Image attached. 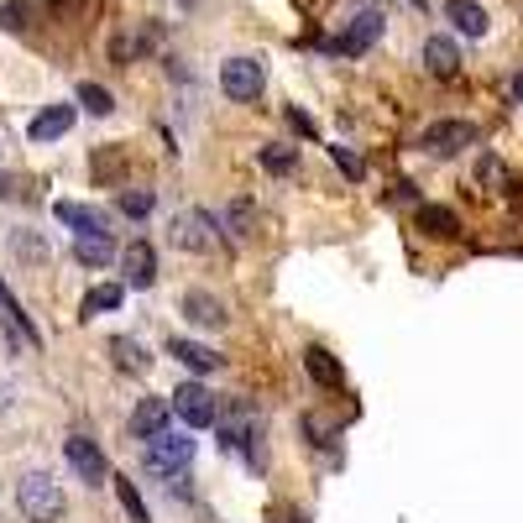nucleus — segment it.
I'll return each mask as SVG.
<instances>
[{
  "label": "nucleus",
  "instance_id": "8",
  "mask_svg": "<svg viewBox=\"0 0 523 523\" xmlns=\"http://www.w3.org/2000/svg\"><path fill=\"white\" fill-rule=\"evenodd\" d=\"M173 241L184 246V252H210V246H215L210 215H204V210H184V215L173 220Z\"/></svg>",
  "mask_w": 523,
  "mask_h": 523
},
{
  "label": "nucleus",
  "instance_id": "27",
  "mask_svg": "<svg viewBox=\"0 0 523 523\" xmlns=\"http://www.w3.org/2000/svg\"><path fill=\"white\" fill-rule=\"evenodd\" d=\"M262 168H272V173H293V152L267 147V152H262Z\"/></svg>",
  "mask_w": 523,
  "mask_h": 523
},
{
  "label": "nucleus",
  "instance_id": "12",
  "mask_svg": "<svg viewBox=\"0 0 523 523\" xmlns=\"http://www.w3.org/2000/svg\"><path fill=\"white\" fill-rule=\"evenodd\" d=\"M445 16L456 21L461 37H487V27H492V16L476 6V0H445Z\"/></svg>",
  "mask_w": 523,
  "mask_h": 523
},
{
  "label": "nucleus",
  "instance_id": "5",
  "mask_svg": "<svg viewBox=\"0 0 523 523\" xmlns=\"http://www.w3.org/2000/svg\"><path fill=\"white\" fill-rule=\"evenodd\" d=\"M63 461L74 466L89 487H105V476H110V466H105V450L95 445V440H84V435H68L63 440Z\"/></svg>",
  "mask_w": 523,
  "mask_h": 523
},
{
  "label": "nucleus",
  "instance_id": "15",
  "mask_svg": "<svg viewBox=\"0 0 523 523\" xmlns=\"http://www.w3.org/2000/svg\"><path fill=\"white\" fill-rule=\"evenodd\" d=\"M184 314H189V320L194 325H204V330H220L225 325V304L215 299V293H184Z\"/></svg>",
  "mask_w": 523,
  "mask_h": 523
},
{
  "label": "nucleus",
  "instance_id": "18",
  "mask_svg": "<svg viewBox=\"0 0 523 523\" xmlns=\"http://www.w3.org/2000/svg\"><path fill=\"white\" fill-rule=\"evenodd\" d=\"M304 367H309V377L320 382V388H340V382H346V372H340V361H335L325 346H309Z\"/></svg>",
  "mask_w": 523,
  "mask_h": 523
},
{
  "label": "nucleus",
  "instance_id": "13",
  "mask_svg": "<svg viewBox=\"0 0 523 523\" xmlns=\"http://www.w3.org/2000/svg\"><path fill=\"white\" fill-rule=\"evenodd\" d=\"M220 445L236 450V456H246V461H257V419H252V414L231 419V424L220 429Z\"/></svg>",
  "mask_w": 523,
  "mask_h": 523
},
{
  "label": "nucleus",
  "instance_id": "31",
  "mask_svg": "<svg viewBox=\"0 0 523 523\" xmlns=\"http://www.w3.org/2000/svg\"><path fill=\"white\" fill-rule=\"evenodd\" d=\"M513 100H518V105H523V74H518V79H513Z\"/></svg>",
  "mask_w": 523,
  "mask_h": 523
},
{
  "label": "nucleus",
  "instance_id": "7",
  "mask_svg": "<svg viewBox=\"0 0 523 523\" xmlns=\"http://www.w3.org/2000/svg\"><path fill=\"white\" fill-rule=\"evenodd\" d=\"M74 121H79V105H48V110H37V116H32L27 136H32V142H58V136L74 131Z\"/></svg>",
  "mask_w": 523,
  "mask_h": 523
},
{
  "label": "nucleus",
  "instance_id": "6",
  "mask_svg": "<svg viewBox=\"0 0 523 523\" xmlns=\"http://www.w3.org/2000/svg\"><path fill=\"white\" fill-rule=\"evenodd\" d=\"M173 414L184 419L189 429H210V424H215V398H210V388L184 382V388L173 393Z\"/></svg>",
  "mask_w": 523,
  "mask_h": 523
},
{
  "label": "nucleus",
  "instance_id": "25",
  "mask_svg": "<svg viewBox=\"0 0 523 523\" xmlns=\"http://www.w3.org/2000/svg\"><path fill=\"white\" fill-rule=\"evenodd\" d=\"M116 497H121V508H126V518H131V523H147V503H142V492H136L131 482H121V476H116Z\"/></svg>",
  "mask_w": 523,
  "mask_h": 523
},
{
  "label": "nucleus",
  "instance_id": "9",
  "mask_svg": "<svg viewBox=\"0 0 523 523\" xmlns=\"http://www.w3.org/2000/svg\"><path fill=\"white\" fill-rule=\"evenodd\" d=\"M121 272H126L131 288H152L157 283V252H152L147 241H131L126 252H121Z\"/></svg>",
  "mask_w": 523,
  "mask_h": 523
},
{
  "label": "nucleus",
  "instance_id": "32",
  "mask_svg": "<svg viewBox=\"0 0 523 523\" xmlns=\"http://www.w3.org/2000/svg\"><path fill=\"white\" fill-rule=\"evenodd\" d=\"M408 6H419V11H424V0H408Z\"/></svg>",
  "mask_w": 523,
  "mask_h": 523
},
{
  "label": "nucleus",
  "instance_id": "29",
  "mask_svg": "<svg viewBox=\"0 0 523 523\" xmlns=\"http://www.w3.org/2000/svg\"><path fill=\"white\" fill-rule=\"evenodd\" d=\"M335 152V163H340V173H346V178H361V173H367V168H361V157H351L346 147H330Z\"/></svg>",
  "mask_w": 523,
  "mask_h": 523
},
{
  "label": "nucleus",
  "instance_id": "33",
  "mask_svg": "<svg viewBox=\"0 0 523 523\" xmlns=\"http://www.w3.org/2000/svg\"><path fill=\"white\" fill-rule=\"evenodd\" d=\"M0 309H6V293H0Z\"/></svg>",
  "mask_w": 523,
  "mask_h": 523
},
{
  "label": "nucleus",
  "instance_id": "4",
  "mask_svg": "<svg viewBox=\"0 0 523 523\" xmlns=\"http://www.w3.org/2000/svg\"><path fill=\"white\" fill-rule=\"evenodd\" d=\"M476 136H482V131H476L471 121H435V126L424 131L419 147H424L429 157H456V152L476 147Z\"/></svg>",
  "mask_w": 523,
  "mask_h": 523
},
{
  "label": "nucleus",
  "instance_id": "10",
  "mask_svg": "<svg viewBox=\"0 0 523 523\" xmlns=\"http://www.w3.org/2000/svg\"><path fill=\"white\" fill-rule=\"evenodd\" d=\"M377 37H382V16H377V11H361L351 27L335 37V53H367Z\"/></svg>",
  "mask_w": 523,
  "mask_h": 523
},
{
  "label": "nucleus",
  "instance_id": "24",
  "mask_svg": "<svg viewBox=\"0 0 523 523\" xmlns=\"http://www.w3.org/2000/svg\"><path fill=\"white\" fill-rule=\"evenodd\" d=\"M152 204H157L152 189H126V194H121V210H126L131 220H147V215H152Z\"/></svg>",
  "mask_w": 523,
  "mask_h": 523
},
{
  "label": "nucleus",
  "instance_id": "17",
  "mask_svg": "<svg viewBox=\"0 0 523 523\" xmlns=\"http://www.w3.org/2000/svg\"><path fill=\"white\" fill-rule=\"evenodd\" d=\"M424 68H429V74H440V79H450V74L461 68L456 42H450V37H429V42H424Z\"/></svg>",
  "mask_w": 523,
  "mask_h": 523
},
{
  "label": "nucleus",
  "instance_id": "26",
  "mask_svg": "<svg viewBox=\"0 0 523 523\" xmlns=\"http://www.w3.org/2000/svg\"><path fill=\"white\" fill-rule=\"evenodd\" d=\"M11 246H16V257H27V262H37V267L48 262V246H42V241H37L32 231H21V236H16Z\"/></svg>",
  "mask_w": 523,
  "mask_h": 523
},
{
  "label": "nucleus",
  "instance_id": "11",
  "mask_svg": "<svg viewBox=\"0 0 523 523\" xmlns=\"http://www.w3.org/2000/svg\"><path fill=\"white\" fill-rule=\"evenodd\" d=\"M74 257L84 267H105V262H116V241H110V231H79L74 236Z\"/></svg>",
  "mask_w": 523,
  "mask_h": 523
},
{
  "label": "nucleus",
  "instance_id": "1",
  "mask_svg": "<svg viewBox=\"0 0 523 523\" xmlns=\"http://www.w3.org/2000/svg\"><path fill=\"white\" fill-rule=\"evenodd\" d=\"M16 508L32 523H58L63 518V492H58V482L48 471H27L16 482Z\"/></svg>",
  "mask_w": 523,
  "mask_h": 523
},
{
  "label": "nucleus",
  "instance_id": "28",
  "mask_svg": "<svg viewBox=\"0 0 523 523\" xmlns=\"http://www.w3.org/2000/svg\"><path fill=\"white\" fill-rule=\"evenodd\" d=\"M0 27L21 32V27H27V6H16V0H11V6H0Z\"/></svg>",
  "mask_w": 523,
  "mask_h": 523
},
{
  "label": "nucleus",
  "instance_id": "16",
  "mask_svg": "<svg viewBox=\"0 0 523 523\" xmlns=\"http://www.w3.org/2000/svg\"><path fill=\"white\" fill-rule=\"evenodd\" d=\"M419 231L424 236H440V241H456L461 236V215L445 210V204H424V210H419Z\"/></svg>",
  "mask_w": 523,
  "mask_h": 523
},
{
  "label": "nucleus",
  "instance_id": "2",
  "mask_svg": "<svg viewBox=\"0 0 523 523\" xmlns=\"http://www.w3.org/2000/svg\"><path fill=\"white\" fill-rule=\"evenodd\" d=\"M262 63L257 58H225L220 63V89H225V95H231L236 105H252L257 95H262Z\"/></svg>",
  "mask_w": 523,
  "mask_h": 523
},
{
  "label": "nucleus",
  "instance_id": "30",
  "mask_svg": "<svg viewBox=\"0 0 523 523\" xmlns=\"http://www.w3.org/2000/svg\"><path fill=\"white\" fill-rule=\"evenodd\" d=\"M288 121H293V131H304V136H314V121H309V116H299V110H293V116H288Z\"/></svg>",
  "mask_w": 523,
  "mask_h": 523
},
{
  "label": "nucleus",
  "instance_id": "3",
  "mask_svg": "<svg viewBox=\"0 0 523 523\" xmlns=\"http://www.w3.org/2000/svg\"><path fill=\"white\" fill-rule=\"evenodd\" d=\"M189 461H194V440L189 435H168V429H163V435L147 440V471L152 476H173V471H184Z\"/></svg>",
  "mask_w": 523,
  "mask_h": 523
},
{
  "label": "nucleus",
  "instance_id": "22",
  "mask_svg": "<svg viewBox=\"0 0 523 523\" xmlns=\"http://www.w3.org/2000/svg\"><path fill=\"white\" fill-rule=\"evenodd\" d=\"M110 356H116V367H121V372H147V356H142V346H136V340H126V335H116V340H110Z\"/></svg>",
  "mask_w": 523,
  "mask_h": 523
},
{
  "label": "nucleus",
  "instance_id": "20",
  "mask_svg": "<svg viewBox=\"0 0 523 523\" xmlns=\"http://www.w3.org/2000/svg\"><path fill=\"white\" fill-rule=\"evenodd\" d=\"M163 419H168V408L163 403H142V408H136V414H131V429H136V435H142V440H152V435H163Z\"/></svg>",
  "mask_w": 523,
  "mask_h": 523
},
{
  "label": "nucleus",
  "instance_id": "21",
  "mask_svg": "<svg viewBox=\"0 0 523 523\" xmlns=\"http://www.w3.org/2000/svg\"><path fill=\"white\" fill-rule=\"evenodd\" d=\"M105 309H121V283H105V288H89L84 293V320H95Z\"/></svg>",
  "mask_w": 523,
  "mask_h": 523
},
{
  "label": "nucleus",
  "instance_id": "14",
  "mask_svg": "<svg viewBox=\"0 0 523 523\" xmlns=\"http://www.w3.org/2000/svg\"><path fill=\"white\" fill-rule=\"evenodd\" d=\"M53 215L68 225V231H105V210H95V204H74V199H58Z\"/></svg>",
  "mask_w": 523,
  "mask_h": 523
},
{
  "label": "nucleus",
  "instance_id": "19",
  "mask_svg": "<svg viewBox=\"0 0 523 523\" xmlns=\"http://www.w3.org/2000/svg\"><path fill=\"white\" fill-rule=\"evenodd\" d=\"M168 351L184 361V367H194V372H220V356H215L210 346H189V340H173Z\"/></svg>",
  "mask_w": 523,
  "mask_h": 523
},
{
  "label": "nucleus",
  "instance_id": "23",
  "mask_svg": "<svg viewBox=\"0 0 523 523\" xmlns=\"http://www.w3.org/2000/svg\"><path fill=\"white\" fill-rule=\"evenodd\" d=\"M79 105L89 116H110V110H116V95H110L105 84H79Z\"/></svg>",
  "mask_w": 523,
  "mask_h": 523
}]
</instances>
